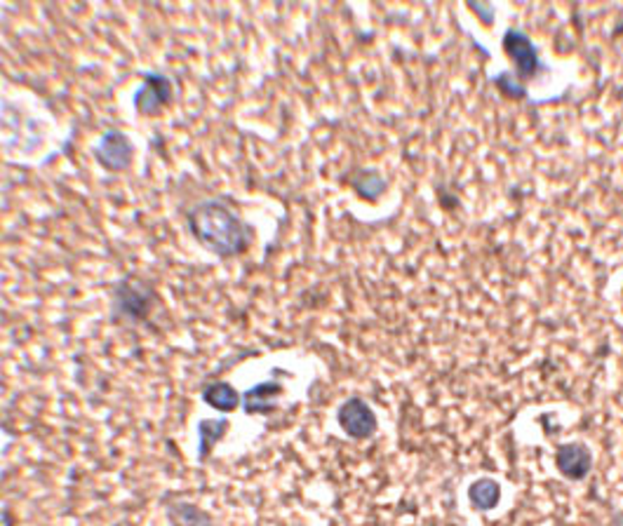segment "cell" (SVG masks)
Here are the masks:
<instances>
[{
  "mask_svg": "<svg viewBox=\"0 0 623 526\" xmlns=\"http://www.w3.org/2000/svg\"><path fill=\"white\" fill-rule=\"evenodd\" d=\"M188 231L198 245L222 258L240 257L250 247V228L224 200H203L188 212Z\"/></svg>",
  "mask_w": 623,
  "mask_h": 526,
  "instance_id": "obj_1",
  "label": "cell"
},
{
  "mask_svg": "<svg viewBox=\"0 0 623 526\" xmlns=\"http://www.w3.org/2000/svg\"><path fill=\"white\" fill-rule=\"evenodd\" d=\"M114 299L118 315H125L130 320H144L153 305V289L146 282L125 277L115 285Z\"/></svg>",
  "mask_w": 623,
  "mask_h": 526,
  "instance_id": "obj_2",
  "label": "cell"
},
{
  "mask_svg": "<svg viewBox=\"0 0 623 526\" xmlns=\"http://www.w3.org/2000/svg\"><path fill=\"white\" fill-rule=\"evenodd\" d=\"M134 146L125 132L108 130L104 132L99 144L95 146V160L108 172H123L133 165Z\"/></svg>",
  "mask_w": 623,
  "mask_h": 526,
  "instance_id": "obj_3",
  "label": "cell"
},
{
  "mask_svg": "<svg viewBox=\"0 0 623 526\" xmlns=\"http://www.w3.org/2000/svg\"><path fill=\"white\" fill-rule=\"evenodd\" d=\"M169 102H172V80L162 73H146L144 85L134 92V108L142 115H156Z\"/></svg>",
  "mask_w": 623,
  "mask_h": 526,
  "instance_id": "obj_4",
  "label": "cell"
},
{
  "mask_svg": "<svg viewBox=\"0 0 623 526\" xmlns=\"http://www.w3.org/2000/svg\"><path fill=\"white\" fill-rule=\"evenodd\" d=\"M339 425L348 437L353 440H367L377 432V416L365 400L351 397L339 407Z\"/></svg>",
  "mask_w": 623,
  "mask_h": 526,
  "instance_id": "obj_5",
  "label": "cell"
},
{
  "mask_svg": "<svg viewBox=\"0 0 623 526\" xmlns=\"http://www.w3.org/2000/svg\"><path fill=\"white\" fill-rule=\"evenodd\" d=\"M504 48L510 59L516 61L518 76L522 80L532 78L539 68V57H536V48L529 42V38L520 31H508L504 36Z\"/></svg>",
  "mask_w": 623,
  "mask_h": 526,
  "instance_id": "obj_6",
  "label": "cell"
},
{
  "mask_svg": "<svg viewBox=\"0 0 623 526\" xmlns=\"http://www.w3.org/2000/svg\"><path fill=\"white\" fill-rule=\"evenodd\" d=\"M280 394H282V385L278 381L259 383V385H254V388H250L245 394H243V407H245V413L259 416V413L273 412Z\"/></svg>",
  "mask_w": 623,
  "mask_h": 526,
  "instance_id": "obj_7",
  "label": "cell"
},
{
  "mask_svg": "<svg viewBox=\"0 0 623 526\" xmlns=\"http://www.w3.org/2000/svg\"><path fill=\"white\" fill-rule=\"evenodd\" d=\"M557 470L570 479H582L591 470V454L582 444H564L557 449Z\"/></svg>",
  "mask_w": 623,
  "mask_h": 526,
  "instance_id": "obj_8",
  "label": "cell"
},
{
  "mask_svg": "<svg viewBox=\"0 0 623 526\" xmlns=\"http://www.w3.org/2000/svg\"><path fill=\"white\" fill-rule=\"evenodd\" d=\"M203 400L216 412H234L240 404V394L231 383L216 381L203 390Z\"/></svg>",
  "mask_w": 623,
  "mask_h": 526,
  "instance_id": "obj_9",
  "label": "cell"
},
{
  "mask_svg": "<svg viewBox=\"0 0 623 526\" xmlns=\"http://www.w3.org/2000/svg\"><path fill=\"white\" fill-rule=\"evenodd\" d=\"M471 503H473L475 510H491L501 501V486L490 477H482L478 482H473L471 486Z\"/></svg>",
  "mask_w": 623,
  "mask_h": 526,
  "instance_id": "obj_10",
  "label": "cell"
},
{
  "mask_svg": "<svg viewBox=\"0 0 623 526\" xmlns=\"http://www.w3.org/2000/svg\"><path fill=\"white\" fill-rule=\"evenodd\" d=\"M228 431V421L226 419H210V421H200L198 425V435H200V447H198V458L205 460V456L210 454L212 447H215Z\"/></svg>",
  "mask_w": 623,
  "mask_h": 526,
  "instance_id": "obj_11",
  "label": "cell"
},
{
  "mask_svg": "<svg viewBox=\"0 0 623 526\" xmlns=\"http://www.w3.org/2000/svg\"><path fill=\"white\" fill-rule=\"evenodd\" d=\"M353 186H355V191H358V195H362L365 200H374L377 195H381V191H384L386 184L377 172H371V169H362V172L355 177Z\"/></svg>",
  "mask_w": 623,
  "mask_h": 526,
  "instance_id": "obj_12",
  "label": "cell"
},
{
  "mask_svg": "<svg viewBox=\"0 0 623 526\" xmlns=\"http://www.w3.org/2000/svg\"><path fill=\"white\" fill-rule=\"evenodd\" d=\"M169 514H174L184 526H212L207 512L198 510L196 505H184V503H174L169 508Z\"/></svg>",
  "mask_w": 623,
  "mask_h": 526,
  "instance_id": "obj_13",
  "label": "cell"
},
{
  "mask_svg": "<svg viewBox=\"0 0 623 526\" xmlns=\"http://www.w3.org/2000/svg\"><path fill=\"white\" fill-rule=\"evenodd\" d=\"M471 10H475V13H480V14H482V22H490L491 13H487L485 7H480V5H471Z\"/></svg>",
  "mask_w": 623,
  "mask_h": 526,
  "instance_id": "obj_14",
  "label": "cell"
}]
</instances>
